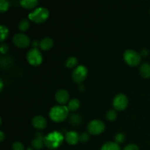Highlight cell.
<instances>
[{"label":"cell","instance_id":"d6986e66","mask_svg":"<svg viewBox=\"0 0 150 150\" xmlns=\"http://www.w3.org/2000/svg\"><path fill=\"white\" fill-rule=\"evenodd\" d=\"M69 121H70V123L72 125L78 126L80 125L81 119V117L78 114H73L70 116Z\"/></svg>","mask_w":150,"mask_h":150},{"label":"cell","instance_id":"2e32d148","mask_svg":"<svg viewBox=\"0 0 150 150\" xmlns=\"http://www.w3.org/2000/svg\"><path fill=\"white\" fill-rule=\"evenodd\" d=\"M20 4L23 8L26 10H32L38 6V0H22L20 1Z\"/></svg>","mask_w":150,"mask_h":150},{"label":"cell","instance_id":"f1b7e54d","mask_svg":"<svg viewBox=\"0 0 150 150\" xmlns=\"http://www.w3.org/2000/svg\"><path fill=\"white\" fill-rule=\"evenodd\" d=\"M0 50H1V53L2 54H6V53L8 51V45H7L6 43L1 42V47H0Z\"/></svg>","mask_w":150,"mask_h":150},{"label":"cell","instance_id":"1f68e13d","mask_svg":"<svg viewBox=\"0 0 150 150\" xmlns=\"http://www.w3.org/2000/svg\"><path fill=\"white\" fill-rule=\"evenodd\" d=\"M0 84H1V87H0V91H2V89H3V82L2 81H0Z\"/></svg>","mask_w":150,"mask_h":150},{"label":"cell","instance_id":"8992f818","mask_svg":"<svg viewBox=\"0 0 150 150\" xmlns=\"http://www.w3.org/2000/svg\"><path fill=\"white\" fill-rule=\"evenodd\" d=\"M105 129V124L101 120H92L91 122H89L87 125V130L89 133L94 135V136H97V135H100L103 133Z\"/></svg>","mask_w":150,"mask_h":150},{"label":"cell","instance_id":"52a82bcc","mask_svg":"<svg viewBox=\"0 0 150 150\" xmlns=\"http://www.w3.org/2000/svg\"><path fill=\"white\" fill-rule=\"evenodd\" d=\"M87 74V68L83 65H79L72 73V79L76 83H81L86 79Z\"/></svg>","mask_w":150,"mask_h":150},{"label":"cell","instance_id":"7402d4cb","mask_svg":"<svg viewBox=\"0 0 150 150\" xmlns=\"http://www.w3.org/2000/svg\"><path fill=\"white\" fill-rule=\"evenodd\" d=\"M0 31H1V42H3L8 37V28L6 26H4V25H1V28H0Z\"/></svg>","mask_w":150,"mask_h":150},{"label":"cell","instance_id":"ac0fdd59","mask_svg":"<svg viewBox=\"0 0 150 150\" xmlns=\"http://www.w3.org/2000/svg\"><path fill=\"white\" fill-rule=\"evenodd\" d=\"M79 106H80V101L78 99L73 98V99L70 100L68 102V105H67V108L69 111H75L76 110L79 109Z\"/></svg>","mask_w":150,"mask_h":150},{"label":"cell","instance_id":"5b68a950","mask_svg":"<svg viewBox=\"0 0 150 150\" xmlns=\"http://www.w3.org/2000/svg\"><path fill=\"white\" fill-rule=\"evenodd\" d=\"M26 59L29 64L32 66H39L42 62V56L37 48H33L28 51Z\"/></svg>","mask_w":150,"mask_h":150},{"label":"cell","instance_id":"603a6c76","mask_svg":"<svg viewBox=\"0 0 150 150\" xmlns=\"http://www.w3.org/2000/svg\"><path fill=\"white\" fill-rule=\"evenodd\" d=\"M117 117V113L116 110L111 109L107 112L106 114V118L108 119L109 121H114Z\"/></svg>","mask_w":150,"mask_h":150},{"label":"cell","instance_id":"4316f807","mask_svg":"<svg viewBox=\"0 0 150 150\" xmlns=\"http://www.w3.org/2000/svg\"><path fill=\"white\" fill-rule=\"evenodd\" d=\"M89 139V134L87 133H83L81 135H79V142H86Z\"/></svg>","mask_w":150,"mask_h":150},{"label":"cell","instance_id":"6da1fadb","mask_svg":"<svg viewBox=\"0 0 150 150\" xmlns=\"http://www.w3.org/2000/svg\"><path fill=\"white\" fill-rule=\"evenodd\" d=\"M64 140V136L61 133L54 131L50 133L44 138L45 146L49 149H56L61 146Z\"/></svg>","mask_w":150,"mask_h":150},{"label":"cell","instance_id":"e0dca14e","mask_svg":"<svg viewBox=\"0 0 150 150\" xmlns=\"http://www.w3.org/2000/svg\"><path fill=\"white\" fill-rule=\"evenodd\" d=\"M100 150H121V148L116 142H108L103 145Z\"/></svg>","mask_w":150,"mask_h":150},{"label":"cell","instance_id":"3957f363","mask_svg":"<svg viewBox=\"0 0 150 150\" xmlns=\"http://www.w3.org/2000/svg\"><path fill=\"white\" fill-rule=\"evenodd\" d=\"M48 16H49V11L48 9L45 7H39L29 13L28 17L29 20H31L34 23H42L48 19Z\"/></svg>","mask_w":150,"mask_h":150},{"label":"cell","instance_id":"4dcf8cb0","mask_svg":"<svg viewBox=\"0 0 150 150\" xmlns=\"http://www.w3.org/2000/svg\"><path fill=\"white\" fill-rule=\"evenodd\" d=\"M4 139H5V136H4V133H3L2 131L0 132V142H2L4 140Z\"/></svg>","mask_w":150,"mask_h":150},{"label":"cell","instance_id":"484cf974","mask_svg":"<svg viewBox=\"0 0 150 150\" xmlns=\"http://www.w3.org/2000/svg\"><path fill=\"white\" fill-rule=\"evenodd\" d=\"M13 150H24V145L19 142H16L12 145Z\"/></svg>","mask_w":150,"mask_h":150},{"label":"cell","instance_id":"8fae6325","mask_svg":"<svg viewBox=\"0 0 150 150\" xmlns=\"http://www.w3.org/2000/svg\"><path fill=\"white\" fill-rule=\"evenodd\" d=\"M32 125L38 130H43L47 126V121L42 116H35L32 119Z\"/></svg>","mask_w":150,"mask_h":150},{"label":"cell","instance_id":"d4e9b609","mask_svg":"<svg viewBox=\"0 0 150 150\" xmlns=\"http://www.w3.org/2000/svg\"><path fill=\"white\" fill-rule=\"evenodd\" d=\"M125 136L124 133H117L114 137V140H115V142L117 144H122L125 142Z\"/></svg>","mask_w":150,"mask_h":150},{"label":"cell","instance_id":"44dd1931","mask_svg":"<svg viewBox=\"0 0 150 150\" xmlns=\"http://www.w3.org/2000/svg\"><path fill=\"white\" fill-rule=\"evenodd\" d=\"M78 64L77 58L74 57H70L67 59L65 62V66L67 68H73L75 67Z\"/></svg>","mask_w":150,"mask_h":150},{"label":"cell","instance_id":"7c38bea8","mask_svg":"<svg viewBox=\"0 0 150 150\" xmlns=\"http://www.w3.org/2000/svg\"><path fill=\"white\" fill-rule=\"evenodd\" d=\"M64 139L69 144L75 145L79 142V135L75 131L67 132L64 136Z\"/></svg>","mask_w":150,"mask_h":150},{"label":"cell","instance_id":"9a60e30c","mask_svg":"<svg viewBox=\"0 0 150 150\" xmlns=\"http://www.w3.org/2000/svg\"><path fill=\"white\" fill-rule=\"evenodd\" d=\"M139 73L144 79L150 78V64L149 63H143L140 66Z\"/></svg>","mask_w":150,"mask_h":150},{"label":"cell","instance_id":"7a4b0ae2","mask_svg":"<svg viewBox=\"0 0 150 150\" xmlns=\"http://www.w3.org/2000/svg\"><path fill=\"white\" fill-rule=\"evenodd\" d=\"M69 110L64 105H55L50 110L49 117L55 122H61L68 117Z\"/></svg>","mask_w":150,"mask_h":150},{"label":"cell","instance_id":"cb8c5ba5","mask_svg":"<svg viewBox=\"0 0 150 150\" xmlns=\"http://www.w3.org/2000/svg\"><path fill=\"white\" fill-rule=\"evenodd\" d=\"M10 7V3L9 1H5V0H1L0 1V11L1 13H4L8 10Z\"/></svg>","mask_w":150,"mask_h":150},{"label":"cell","instance_id":"d6a6232c","mask_svg":"<svg viewBox=\"0 0 150 150\" xmlns=\"http://www.w3.org/2000/svg\"><path fill=\"white\" fill-rule=\"evenodd\" d=\"M28 150H32V149L31 148H28Z\"/></svg>","mask_w":150,"mask_h":150},{"label":"cell","instance_id":"f546056e","mask_svg":"<svg viewBox=\"0 0 150 150\" xmlns=\"http://www.w3.org/2000/svg\"><path fill=\"white\" fill-rule=\"evenodd\" d=\"M148 54H149V51L147 49H143L141 51L140 55L142 57H146V56H148Z\"/></svg>","mask_w":150,"mask_h":150},{"label":"cell","instance_id":"30bf717a","mask_svg":"<svg viewBox=\"0 0 150 150\" xmlns=\"http://www.w3.org/2000/svg\"><path fill=\"white\" fill-rule=\"evenodd\" d=\"M56 100L60 105H65L69 101L70 95L68 92L65 89H59L55 95Z\"/></svg>","mask_w":150,"mask_h":150},{"label":"cell","instance_id":"ffe728a7","mask_svg":"<svg viewBox=\"0 0 150 150\" xmlns=\"http://www.w3.org/2000/svg\"><path fill=\"white\" fill-rule=\"evenodd\" d=\"M29 28V21L28 19L23 18L18 23V29L21 32H26Z\"/></svg>","mask_w":150,"mask_h":150},{"label":"cell","instance_id":"5bb4252c","mask_svg":"<svg viewBox=\"0 0 150 150\" xmlns=\"http://www.w3.org/2000/svg\"><path fill=\"white\" fill-rule=\"evenodd\" d=\"M39 46L43 51H48L54 46V41L50 38H44L39 42Z\"/></svg>","mask_w":150,"mask_h":150},{"label":"cell","instance_id":"836d02e7","mask_svg":"<svg viewBox=\"0 0 150 150\" xmlns=\"http://www.w3.org/2000/svg\"><path fill=\"white\" fill-rule=\"evenodd\" d=\"M149 13H150V10H149Z\"/></svg>","mask_w":150,"mask_h":150},{"label":"cell","instance_id":"9c48e42d","mask_svg":"<svg viewBox=\"0 0 150 150\" xmlns=\"http://www.w3.org/2000/svg\"><path fill=\"white\" fill-rule=\"evenodd\" d=\"M13 43L19 48H26L30 44V39L26 35L17 33L13 36Z\"/></svg>","mask_w":150,"mask_h":150},{"label":"cell","instance_id":"ba28073f","mask_svg":"<svg viewBox=\"0 0 150 150\" xmlns=\"http://www.w3.org/2000/svg\"><path fill=\"white\" fill-rule=\"evenodd\" d=\"M112 105L116 111H123L128 105V99L124 94H118L113 100Z\"/></svg>","mask_w":150,"mask_h":150},{"label":"cell","instance_id":"277c9868","mask_svg":"<svg viewBox=\"0 0 150 150\" xmlns=\"http://www.w3.org/2000/svg\"><path fill=\"white\" fill-rule=\"evenodd\" d=\"M125 62L131 67H136L138 66L141 62V55L134 50L128 49L125 51L123 55Z\"/></svg>","mask_w":150,"mask_h":150},{"label":"cell","instance_id":"4fadbf2b","mask_svg":"<svg viewBox=\"0 0 150 150\" xmlns=\"http://www.w3.org/2000/svg\"><path fill=\"white\" fill-rule=\"evenodd\" d=\"M44 138L45 137L42 136V134L40 133H37L36 137L32 140V145L34 149L40 150L43 147V145H45V144H44Z\"/></svg>","mask_w":150,"mask_h":150},{"label":"cell","instance_id":"83f0119b","mask_svg":"<svg viewBox=\"0 0 150 150\" xmlns=\"http://www.w3.org/2000/svg\"><path fill=\"white\" fill-rule=\"evenodd\" d=\"M123 150H139V146L136 144H128L123 149Z\"/></svg>","mask_w":150,"mask_h":150}]
</instances>
